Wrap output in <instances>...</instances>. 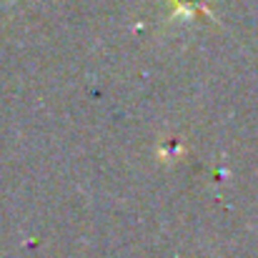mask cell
<instances>
[{"label": "cell", "mask_w": 258, "mask_h": 258, "mask_svg": "<svg viewBox=\"0 0 258 258\" xmlns=\"http://www.w3.org/2000/svg\"><path fill=\"white\" fill-rule=\"evenodd\" d=\"M171 13L178 18H193V15H208L213 18V0H168Z\"/></svg>", "instance_id": "cell-1"}, {"label": "cell", "mask_w": 258, "mask_h": 258, "mask_svg": "<svg viewBox=\"0 0 258 258\" xmlns=\"http://www.w3.org/2000/svg\"><path fill=\"white\" fill-rule=\"evenodd\" d=\"M185 153V146H183V138L180 136H166L161 138L158 148H156V158L166 166H173L175 161H180Z\"/></svg>", "instance_id": "cell-2"}]
</instances>
